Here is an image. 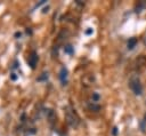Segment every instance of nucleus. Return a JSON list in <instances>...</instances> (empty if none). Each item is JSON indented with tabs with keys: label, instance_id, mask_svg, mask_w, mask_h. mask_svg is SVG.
I'll list each match as a JSON object with an SVG mask.
<instances>
[{
	"label": "nucleus",
	"instance_id": "39448f33",
	"mask_svg": "<svg viewBox=\"0 0 146 136\" xmlns=\"http://www.w3.org/2000/svg\"><path fill=\"white\" fill-rule=\"evenodd\" d=\"M136 45H137V39L136 38H130L128 43H127V47H128L129 50H131V49H133L136 47Z\"/></svg>",
	"mask_w": 146,
	"mask_h": 136
},
{
	"label": "nucleus",
	"instance_id": "ddd939ff",
	"mask_svg": "<svg viewBox=\"0 0 146 136\" xmlns=\"http://www.w3.org/2000/svg\"><path fill=\"white\" fill-rule=\"evenodd\" d=\"M21 35H22L21 32H16V33H15V37H21Z\"/></svg>",
	"mask_w": 146,
	"mask_h": 136
},
{
	"label": "nucleus",
	"instance_id": "20e7f679",
	"mask_svg": "<svg viewBox=\"0 0 146 136\" xmlns=\"http://www.w3.org/2000/svg\"><path fill=\"white\" fill-rule=\"evenodd\" d=\"M67 69L66 67H62L60 69V71H59V79H60V81H62V85H66V82H67Z\"/></svg>",
	"mask_w": 146,
	"mask_h": 136
},
{
	"label": "nucleus",
	"instance_id": "423d86ee",
	"mask_svg": "<svg viewBox=\"0 0 146 136\" xmlns=\"http://www.w3.org/2000/svg\"><path fill=\"white\" fill-rule=\"evenodd\" d=\"M64 51L67 53V54H73V47L70 46V45H67V46L64 48Z\"/></svg>",
	"mask_w": 146,
	"mask_h": 136
},
{
	"label": "nucleus",
	"instance_id": "1a4fd4ad",
	"mask_svg": "<svg viewBox=\"0 0 146 136\" xmlns=\"http://www.w3.org/2000/svg\"><path fill=\"white\" fill-rule=\"evenodd\" d=\"M99 99V95L97 93H94L92 94V102H97Z\"/></svg>",
	"mask_w": 146,
	"mask_h": 136
},
{
	"label": "nucleus",
	"instance_id": "0eeeda50",
	"mask_svg": "<svg viewBox=\"0 0 146 136\" xmlns=\"http://www.w3.org/2000/svg\"><path fill=\"white\" fill-rule=\"evenodd\" d=\"M48 79V73L47 72H43V73H41V75L38 78V80L39 81H42V80H47Z\"/></svg>",
	"mask_w": 146,
	"mask_h": 136
},
{
	"label": "nucleus",
	"instance_id": "6e6552de",
	"mask_svg": "<svg viewBox=\"0 0 146 136\" xmlns=\"http://www.w3.org/2000/svg\"><path fill=\"white\" fill-rule=\"evenodd\" d=\"M89 109H90V110H94V111H96V112H97V111H99V109H100V107H99L98 105L90 104V105H89Z\"/></svg>",
	"mask_w": 146,
	"mask_h": 136
},
{
	"label": "nucleus",
	"instance_id": "9d476101",
	"mask_svg": "<svg viewBox=\"0 0 146 136\" xmlns=\"http://www.w3.org/2000/svg\"><path fill=\"white\" fill-rule=\"evenodd\" d=\"M10 79H11V80H16V79H17V75H16L15 73H11V74H10Z\"/></svg>",
	"mask_w": 146,
	"mask_h": 136
},
{
	"label": "nucleus",
	"instance_id": "f257e3e1",
	"mask_svg": "<svg viewBox=\"0 0 146 136\" xmlns=\"http://www.w3.org/2000/svg\"><path fill=\"white\" fill-rule=\"evenodd\" d=\"M129 87L135 93V95H141V93H143V86H141L140 80H139L138 77L132 75L129 79Z\"/></svg>",
	"mask_w": 146,
	"mask_h": 136
},
{
	"label": "nucleus",
	"instance_id": "f8f14e48",
	"mask_svg": "<svg viewBox=\"0 0 146 136\" xmlns=\"http://www.w3.org/2000/svg\"><path fill=\"white\" fill-rule=\"evenodd\" d=\"M17 65H18V63H17V62H14V64H13L11 69H16V67H17Z\"/></svg>",
	"mask_w": 146,
	"mask_h": 136
},
{
	"label": "nucleus",
	"instance_id": "7ed1b4c3",
	"mask_svg": "<svg viewBox=\"0 0 146 136\" xmlns=\"http://www.w3.org/2000/svg\"><path fill=\"white\" fill-rule=\"evenodd\" d=\"M27 63H29V65H30L32 69L35 67V65H36V63H38V55H36L35 51H32V53H31V55H30L29 58H27Z\"/></svg>",
	"mask_w": 146,
	"mask_h": 136
},
{
	"label": "nucleus",
	"instance_id": "4468645a",
	"mask_svg": "<svg viewBox=\"0 0 146 136\" xmlns=\"http://www.w3.org/2000/svg\"><path fill=\"white\" fill-rule=\"evenodd\" d=\"M113 135H116V127L113 128Z\"/></svg>",
	"mask_w": 146,
	"mask_h": 136
},
{
	"label": "nucleus",
	"instance_id": "f03ea898",
	"mask_svg": "<svg viewBox=\"0 0 146 136\" xmlns=\"http://www.w3.org/2000/svg\"><path fill=\"white\" fill-rule=\"evenodd\" d=\"M65 117H66L67 123H68L71 127H76V126L79 125V118L76 117L75 112H74L73 110H71L70 107H66Z\"/></svg>",
	"mask_w": 146,
	"mask_h": 136
},
{
	"label": "nucleus",
	"instance_id": "9b49d317",
	"mask_svg": "<svg viewBox=\"0 0 146 136\" xmlns=\"http://www.w3.org/2000/svg\"><path fill=\"white\" fill-rule=\"evenodd\" d=\"M92 33V29H88L86 30V34H91Z\"/></svg>",
	"mask_w": 146,
	"mask_h": 136
}]
</instances>
